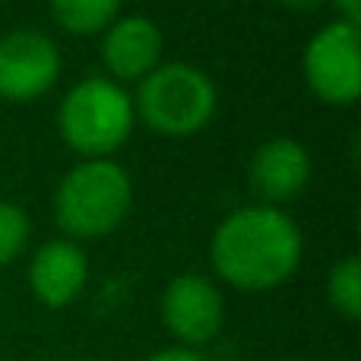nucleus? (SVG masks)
Wrapping results in <instances>:
<instances>
[{
	"mask_svg": "<svg viewBox=\"0 0 361 361\" xmlns=\"http://www.w3.org/2000/svg\"><path fill=\"white\" fill-rule=\"evenodd\" d=\"M137 124L159 137L184 140L206 130L219 111V89L203 67L187 61H162L133 92Z\"/></svg>",
	"mask_w": 361,
	"mask_h": 361,
	"instance_id": "obj_4",
	"label": "nucleus"
},
{
	"mask_svg": "<svg viewBox=\"0 0 361 361\" xmlns=\"http://www.w3.org/2000/svg\"><path fill=\"white\" fill-rule=\"evenodd\" d=\"M32 298L42 307L63 311L82 295L89 282V254L82 244L70 238H51L35 247L25 273Z\"/></svg>",
	"mask_w": 361,
	"mask_h": 361,
	"instance_id": "obj_10",
	"label": "nucleus"
},
{
	"mask_svg": "<svg viewBox=\"0 0 361 361\" xmlns=\"http://www.w3.org/2000/svg\"><path fill=\"white\" fill-rule=\"evenodd\" d=\"M32 241V219L23 206L0 200V267H10Z\"/></svg>",
	"mask_w": 361,
	"mask_h": 361,
	"instance_id": "obj_13",
	"label": "nucleus"
},
{
	"mask_svg": "<svg viewBox=\"0 0 361 361\" xmlns=\"http://www.w3.org/2000/svg\"><path fill=\"white\" fill-rule=\"evenodd\" d=\"M51 19L67 35H102L124 10V0H48Z\"/></svg>",
	"mask_w": 361,
	"mask_h": 361,
	"instance_id": "obj_11",
	"label": "nucleus"
},
{
	"mask_svg": "<svg viewBox=\"0 0 361 361\" xmlns=\"http://www.w3.org/2000/svg\"><path fill=\"white\" fill-rule=\"evenodd\" d=\"M326 4H333V10H336V16L343 23H352V25L361 23V0H326Z\"/></svg>",
	"mask_w": 361,
	"mask_h": 361,
	"instance_id": "obj_15",
	"label": "nucleus"
},
{
	"mask_svg": "<svg viewBox=\"0 0 361 361\" xmlns=\"http://www.w3.org/2000/svg\"><path fill=\"white\" fill-rule=\"evenodd\" d=\"M305 235L279 206L247 203L222 216L209 238V267L235 292L260 295L286 286L301 267Z\"/></svg>",
	"mask_w": 361,
	"mask_h": 361,
	"instance_id": "obj_1",
	"label": "nucleus"
},
{
	"mask_svg": "<svg viewBox=\"0 0 361 361\" xmlns=\"http://www.w3.org/2000/svg\"><path fill=\"white\" fill-rule=\"evenodd\" d=\"M282 6H288V10H298V13H311V10H320V6L326 4V0H279Z\"/></svg>",
	"mask_w": 361,
	"mask_h": 361,
	"instance_id": "obj_16",
	"label": "nucleus"
},
{
	"mask_svg": "<svg viewBox=\"0 0 361 361\" xmlns=\"http://www.w3.org/2000/svg\"><path fill=\"white\" fill-rule=\"evenodd\" d=\"M54 222L63 238L82 244L108 238L133 209V180L118 159H80L54 187Z\"/></svg>",
	"mask_w": 361,
	"mask_h": 361,
	"instance_id": "obj_2",
	"label": "nucleus"
},
{
	"mask_svg": "<svg viewBox=\"0 0 361 361\" xmlns=\"http://www.w3.org/2000/svg\"><path fill=\"white\" fill-rule=\"evenodd\" d=\"M137 127L133 95L105 73L82 76L61 95L57 133L80 159H114Z\"/></svg>",
	"mask_w": 361,
	"mask_h": 361,
	"instance_id": "obj_3",
	"label": "nucleus"
},
{
	"mask_svg": "<svg viewBox=\"0 0 361 361\" xmlns=\"http://www.w3.org/2000/svg\"><path fill=\"white\" fill-rule=\"evenodd\" d=\"M324 292H326V305L343 320L355 324L361 317V260L355 254L333 263L330 273H326Z\"/></svg>",
	"mask_w": 361,
	"mask_h": 361,
	"instance_id": "obj_12",
	"label": "nucleus"
},
{
	"mask_svg": "<svg viewBox=\"0 0 361 361\" xmlns=\"http://www.w3.org/2000/svg\"><path fill=\"white\" fill-rule=\"evenodd\" d=\"M301 76L317 102L352 108L361 95V29L343 19L320 25L301 51Z\"/></svg>",
	"mask_w": 361,
	"mask_h": 361,
	"instance_id": "obj_5",
	"label": "nucleus"
},
{
	"mask_svg": "<svg viewBox=\"0 0 361 361\" xmlns=\"http://www.w3.org/2000/svg\"><path fill=\"white\" fill-rule=\"evenodd\" d=\"M311 152L295 137H273L260 143L247 165V184L257 203L279 206V209L305 193V187L311 184Z\"/></svg>",
	"mask_w": 361,
	"mask_h": 361,
	"instance_id": "obj_9",
	"label": "nucleus"
},
{
	"mask_svg": "<svg viewBox=\"0 0 361 361\" xmlns=\"http://www.w3.org/2000/svg\"><path fill=\"white\" fill-rule=\"evenodd\" d=\"M63 73L61 44L42 29H10L0 35V102L29 105L57 86Z\"/></svg>",
	"mask_w": 361,
	"mask_h": 361,
	"instance_id": "obj_6",
	"label": "nucleus"
},
{
	"mask_svg": "<svg viewBox=\"0 0 361 361\" xmlns=\"http://www.w3.org/2000/svg\"><path fill=\"white\" fill-rule=\"evenodd\" d=\"M99 61L105 76L121 86L140 82L165 61V35L146 13H121L99 35Z\"/></svg>",
	"mask_w": 361,
	"mask_h": 361,
	"instance_id": "obj_8",
	"label": "nucleus"
},
{
	"mask_svg": "<svg viewBox=\"0 0 361 361\" xmlns=\"http://www.w3.org/2000/svg\"><path fill=\"white\" fill-rule=\"evenodd\" d=\"M159 317H162L169 336L180 349H193L212 343L225 324V298L209 276L180 273L169 279L159 298Z\"/></svg>",
	"mask_w": 361,
	"mask_h": 361,
	"instance_id": "obj_7",
	"label": "nucleus"
},
{
	"mask_svg": "<svg viewBox=\"0 0 361 361\" xmlns=\"http://www.w3.org/2000/svg\"><path fill=\"white\" fill-rule=\"evenodd\" d=\"M146 361H206L200 352H193V349H180V345H171V349H159V352H152Z\"/></svg>",
	"mask_w": 361,
	"mask_h": 361,
	"instance_id": "obj_14",
	"label": "nucleus"
}]
</instances>
